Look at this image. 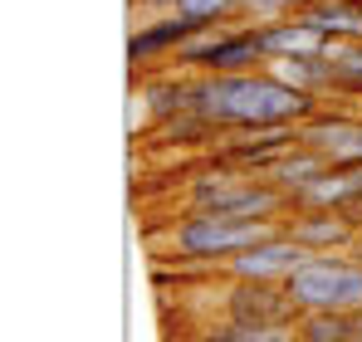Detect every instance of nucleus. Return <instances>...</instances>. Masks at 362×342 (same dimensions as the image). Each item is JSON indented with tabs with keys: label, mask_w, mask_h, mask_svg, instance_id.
Wrapping results in <instances>:
<instances>
[{
	"label": "nucleus",
	"mask_w": 362,
	"mask_h": 342,
	"mask_svg": "<svg viewBox=\"0 0 362 342\" xmlns=\"http://www.w3.org/2000/svg\"><path fill=\"white\" fill-rule=\"evenodd\" d=\"M328 98L303 93L284 83L269 64L250 73H196L191 83V113H201L216 132L245 127H274V122H308Z\"/></svg>",
	"instance_id": "obj_1"
},
{
	"label": "nucleus",
	"mask_w": 362,
	"mask_h": 342,
	"mask_svg": "<svg viewBox=\"0 0 362 342\" xmlns=\"http://www.w3.org/2000/svg\"><path fill=\"white\" fill-rule=\"evenodd\" d=\"M279 220H240V216H211V211H186L167 230V254L172 259H196V264H226L255 240L274 235Z\"/></svg>",
	"instance_id": "obj_2"
},
{
	"label": "nucleus",
	"mask_w": 362,
	"mask_h": 342,
	"mask_svg": "<svg viewBox=\"0 0 362 342\" xmlns=\"http://www.w3.org/2000/svg\"><path fill=\"white\" fill-rule=\"evenodd\" d=\"M264 64H269V54H264L259 20H235V25H206L201 35H191L167 69H181V73H250V69H264Z\"/></svg>",
	"instance_id": "obj_3"
},
{
	"label": "nucleus",
	"mask_w": 362,
	"mask_h": 342,
	"mask_svg": "<svg viewBox=\"0 0 362 342\" xmlns=\"http://www.w3.org/2000/svg\"><path fill=\"white\" fill-rule=\"evenodd\" d=\"M289 298L303 308H362V254L338 249V254H308L299 269L284 279Z\"/></svg>",
	"instance_id": "obj_4"
},
{
	"label": "nucleus",
	"mask_w": 362,
	"mask_h": 342,
	"mask_svg": "<svg viewBox=\"0 0 362 342\" xmlns=\"http://www.w3.org/2000/svg\"><path fill=\"white\" fill-rule=\"evenodd\" d=\"M303 259H308V249H303L299 240L289 235V230L279 225L274 235H264V240H255L250 249H240L235 259H226L221 264V279H255V284H284L294 269H299Z\"/></svg>",
	"instance_id": "obj_5"
},
{
	"label": "nucleus",
	"mask_w": 362,
	"mask_h": 342,
	"mask_svg": "<svg viewBox=\"0 0 362 342\" xmlns=\"http://www.w3.org/2000/svg\"><path fill=\"white\" fill-rule=\"evenodd\" d=\"M221 313L240 323H264V328H294L299 303L284 284H255V279H221Z\"/></svg>",
	"instance_id": "obj_6"
},
{
	"label": "nucleus",
	"mask_w": 362,
	"mask_h": 342,
	"mask_svg": "<svg viewBox=\"0 0 362 342\" xmlns=\"http://www.w3.org/2000/svg\"><path fill=\"white\" fill-rule=\"evenodd\" d=\"M299 142L323 152L328 162L362 167V113H353V103H343V98H328L308 122H299Z\"/></svg>",
	"instance_id": "obj_7"
},
{
	"label": "nucleus",
	"mask_w": 362,
	"mask_h": 342,
	"mask_svg": "<svg viewBox=\"0 0 362 342\" xmlns=\"http://www.w3.org/2000/svg\"><path fill=\"white\" fill-rule=\"evenodd\" d=\"M191 35H201V25L186 20V15H177V10H172V15L137 20L132 35H127V64H132V69H162V64L177 59V49Z\"/></svg>",
	"instance_id": "obj_8"
},
{
	"label": "nucleus",
	"mask_w": 362,
	"mask_h": 342,
	"mask_svg": "<svg viewBox=\"0 0 362 342\" xmlns=\"http://www.w3.org/2000/svg\"><path fill=\"white\" fill-rule=\"evenodd\" d=\"M279 225L299 240L308 254H338V249H358L362 220L348 211H289Z\"/></svg>",
	"instance_id": "obj_9"
},
{
	"label": "nucleus",
	"mask_w": 362,
	"mask_h": 342,
	"mask_svg": "<svg viewBox=\"0 0 362 342\" xmlns=\"http://www.w3.org/2000/svg\"><path fill=\"white\" fill-rule=\"evenodd\" d=\"M289 211H348V216H362V167L358 162H333L308 186L289 191Z\"/></svg>",
	"instance_id": "obj_10"
},
{
	"label": "nucleus",
	"mask_w": 362,
	"mask_h": 342,
	"mask_svg": "<svg viewBox=\"0 0 362 342\" xmlns=\"http://www.w3.org/2000/svg\"><path fill=\"white\" fill-rule=\"evenodd\" d=\"M259 35H264V54L274 59H294V54H323L333 40L308 20V15H284V20H259Z\"/></svg>",
	"instance_id": "obj_11"
},
{
	"label": "nucleus",
	"mask_w": 362,
	"mask_h": 342,
	"mask_svg": "<svg viewBox=\"0 0 362 342\" xmlns=\"http://www.w3.org/2000/svg\"><path fill=\"white\" fill-rule=\"evenodd\" d=\"M191 83H196V73H181V69H167L157 78H142L147 117L152 122H172V117L191 113Z\"/></svg>",
	"instance_id": "obj_12"
},
{
	"label": "nucleus",
	"mask_w": 362,
	"mask_h": 342,
	"mask_svg": "<svg viewBox=\"0 0 362 342\" xmlns=\"http://www.w3.org/2000/svg\"><path fill=\"white\" fill-rule=\"evenodd\" d=\"M328 98L362 103V40H333L328 45Z\"/></svg>",
	"instance_id": "obj_13"
},
{
	"label": "nucleus",
	"mask_w": 362,
	"mask_h": 342,
	"mask_svg": "<svg viewBox=\"0 0 362 342\" xmlns=\"http://www.w3.org/2000/svg\"><path fill=\"white\" fill-rule=\"evenodd\" d=\"M294 342H358L353 308H303L294 323Z\"/></svg>",
	"instance_id": "obj_14"
},
{
	"label": "nucleus",
	"mask_w": 362,
	"mask_h": 342,
	"mask_svg": "<svg viewBox=\"0 0 362 342\" xmlns=\"http://www.w3.org/2000/svg\"><path fill=\"white\" fill-rule=\"evenodd\" d=\"M299 15H308L328 40H362V0H313Z\"/></svg>",
	"instance_id": "obj_15"
},
{
	"label": "nucleus",
	"mask_w": 362,
	"mask_h": 342,
	"mask_svg": "<svg viewBox=\"0 0 362 342\" xmlns=\"http://www.w3.org/2000/svg\"><path fill=\"white\" fill-rule=\"evenodd\" d=\"M328 167H333V162H328L323 152H313V147H303V142H299V147H289V152L264 171V176H269L274 186H284V191H299V186L313 181V176H323Z\"/></svg>",
	"instance_id": "obj_16"
},
{
	"label": "nucleus",
	"mask_w": 362,
	"mask_h": 342,
	"mask_svg": "<svg viewBox=\"0 0 362 342\" xmlns=\"http://www.w3.org/2000/svg\"><path fill=\"white\" fill-rule=\"evenodd\" d=\"M196 342H294V328H264V323H240L221 313L196 333Z\"/></svg>",
	"instance_id": "obj_17"
},
{
	"label": "nucleus",
	"mask_w": 362,
	"mask_h": 342,
	"mask_svg": "<svg viewBox=\"0 0 362 342\" xmlns=\"http://www.w3.org/2000/svg\"><path fill=\"white\" fill-rule=\"evenodd\" d=\"M284 83H294L303 93H318V98H328V49L323 54H294V59H274L269 64Z\"/></svg>",
	"instance_id": "obj_18"
},
{
	"label": "nucleus",
	"mask_w": 362,
	"mask_h": 342,
	"mask_svg": "<svg viewBox=\"0 0 362 342\" xmlns=\"http://www.w3.org/2000/svg\"><path fill=\"white\" fill-rule=\"evenodd\" d=\"M177 15L196 20L201 30L206 25H235V20H245V0H177Z\"/></svg>",
	"instance_id": "obj_19"
},
{
	"label": "nucleus",
	"mask_w": 362,
	"mask_h": 342,
	"mask_svg": "<svg viewBox=\"0 0 362 342\" xmlns=\"http://www.w3.org/2000/svg\"><path fill=\"white\" fill-rule=\"evenodd\" d=\"M313 0H245V20H284V15H299Z\"/></svg>",
	"instance_id": "obj_20"
},
{
	"label": "nucleus",
	"mask_w": 362,
	"mask_h": 342,
	"mask_svg": "<svg viewBox=\"0 0 362 342\" xmlns=\"http://www.w3.org/2000/svg\"><path fill=\"white\" fill-rule=\"evenodd\" d=\"M132 10H137L142 20H152V15H172L177 0H132Z\"/></svg>",
	"instance_id": "obj_21"
}]
</instances>
